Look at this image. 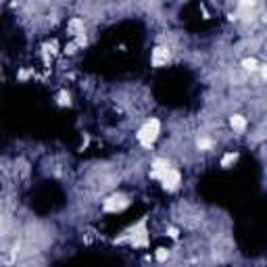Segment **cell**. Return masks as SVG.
Listing matches in <instances>:
<instances>
[{"label": "cell", "instance_id": "6da1fadb", "mask_svg": "<svg viewBox=\"0 0 267 267\" xmlns=\"http://www.w3.org/2000/svg\"><path fill=\"white\" fill-rule=\"evenodd\" d=\"M159 136H161V119L159 117H146L140 123V128L136 130V140L144 150H150L154 146V142L159 140Z\"/></svg>", "mask_w": 267, "mask_h": 267}, {"label": "cell", "instance_id": "7a4b0ae2", "mask_svg": "<svg viewBox=\"0 0 267 267\" xmlns=\"http://www.w3.org/2000/svg\"><path fill=\"white\" fill-rule=\"evenodd\" d=\"M159 184H161V188L165 190V192H177L180 188H182V182H184V177H182V171L177 169V167H169L165 173H161V177L157 180Z\"/></svg>", "mask_w": 267, "mask_h": 267}, {"label": "cell", "instance_id": "3957f363", "mask_svg": "<svg viewBox=\"0 0 267 267\" xmlns=\"http://www.w3.org/2000/svg\"><path fill=\"white\" fill-rule=\"evenodd\" d=\"M171 57H173V50L169 44H157L150 50V65L154 69H163L171 63Z\"/></svg>", "mask_w": 267, "mask_h": 267}, {"label": "cell", "instance_id": "277c9868", "mask_svg": "<svg viewBox=\"0 0 267 267\" xmlns=\"http://www.w3.org/2000/svg\"><path fill=\"white\" fill-rule=\"evenodd\" d=\"M130 196H125V194H111L107 196V199L103 201V211L105 213H121V211H125L130 207Z\"/></svg>", "mask_w": 267, "mask_h": 267}, {"label": "cell", "instance_id": "5b68a950", "mask_svg": "<svg viewBox=\"0 0 267 267\" xmlns=\"http://www.w3.org/2000/svg\"><path fill=\"white\" fill-rule=\"evenodd\" d=\"M67 36L69 38H77V36H81V34H88L86 32V19L83 17H79V15H73V17H69V21H67Z\"/></svg>", "mask_w": 267, "mask_h": 267}, {"label": "cell", "instance_id": "8992f818", "mask_svg": "<svg viewBox=\"0 0 267 267\" xmlns=\"http://www.w3.org/2000/svg\"><path fill=\"white\" fill-rule=\"evenodd\" d=\"M228 123H230V130L234 134H244L248 130V119L244 115H240V113H232Z\"/></svg>", "mask_w": 267, "mask_h": 267}, {"label": "cell", "instance_id": "52a82bcc", "mask_svg": "<svg viewBox=\"0 0 267 267\" xmlns=\"http://www.w3.org/2000/svg\"><path fill=\"white\" fill-rule=\"evenodd\" d=\"M238 159H240V152L238 150H226L219 159V167L221 169H232V167L238 163Z\"/></svg>", "mask_w": 267, "mask_h": 267}, {"label": "cell", "instance_id": "ba28073f", "mask_svg": "<svg viewBox=\"0 0 267 267\" xmlns=\"http://www.w3.org/2000/svg\"><path fill=\"white\" fill-rule=\"evenodd\" d=\"M240 65H242V71H244V73H257L261 63H259L257 57H244V59L240 61Z\"/></svg>", "mask_w": 267, "mask_h": 267}, {"label": "cell", "instance_id": "9c48e42d", "mask_svg": "<svg viewBox=\"0 0 267 267\" xmlns=\"http://www.w3.org/2000/svg\"><path fill=\"white\" fill-rule=\"evenodd\" d=\"M54 101H57L59 107H71V105H73L71 94L67 92V88H61V90L57 92V96H54Z\"/></svg>", "mask_w": 267, "mask_h": 267}, {"label": "cell", "instance_id": "30bf717a", "mask_svg": "<svg viewBox=\"0 0 267 267\" xmlns=\"http://www.w3.org/2000/svg\"><path fill=\"white\" fill-rule=\"evenodd\" d=\"M169 257H171V250L169 248H167V246H161V248H157V250H154V261H157V263H167V261H169Z\"/></svg>", "mask_w": 267, "mask_h": 267}, {"label": "cell", "instance_id": "8fae6325", "mask_svg": "<svg viewBox=\"0 0 267 267\" xmlns=\"http://www.w3.org/2000/svg\"><path fill=\"white\" fill-rule=\"evenodd\" d=\"M61 50H63V54H65V57H75V54L79 52V48H77V44H75L73 40H69V42H67V44H65Z\"/></svg>", "mask_w": 267, "mask_h": 267}, {"label": "cell", "instance_id": "7c38bea8", "mask_svg": "<svg viewBox=\"0 0 267 267\" xmlns=\"http://www.w3.org/2000/svg\"><path fill=\"white\" fill-rule=\"evenodd\" d=\"M30 77H36V71H34V69H21V71L17 73V79H19V81H27Z\"/></svg>", "mask_w": 267, "mask_h": 267}, {"label": "cell", "instance_id": "4fadbf2b", "mask_svg": "<svg viewBox=\"0 0 267 267\" xmlns=\"http://www.w3.org/2000/svg\"><path fill=\"white\" fill-rule=\"evenodd\" d=\"M165 236H167V238H171V240H177V238H180V230L173 228V226H169V228L165 230Z\"/></svg>", "mask_w": 267, "mask_h": 267}]
</instances>
